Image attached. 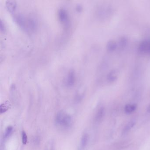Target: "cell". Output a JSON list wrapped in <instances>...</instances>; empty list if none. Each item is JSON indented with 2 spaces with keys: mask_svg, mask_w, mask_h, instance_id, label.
Instances as JSON below:
<instances>
[{
  "mask_svg": "<svg viewBox=\"0 0 150 150\" xmlns=\"http://www.w3.org/2000/svg\"><path fill=\"white\" fill-rule=\"evenodd\" d=\"M57 126L64 128H69L72 124V120L71 116L63 111L57 113L55 119Z\"/></svg>",
  "mask_w": 150,
  "mask_h": 150,
  "instance_id": "1",
  "label": "cell"
},
{
  "mask_svg": "<svg viewBox=\"0 0 150 150\" xmlns=\"http://www.w3.org/2000/svg\"><path fill=\"white\" fill-rule=\"evenodd\" d=\"M140 52L144 54H150V39H146L141 42L139 45Z\"/></svg>",
  "mask_w": 150,
  "mask_h": 150,
  "instance_id": "2",
  "label": "cell"
},
{
  "mask_svg": "<svg viewBox=\"0 0 150 150\" xmlns=\"http://www.w3.org/2000/svg\"><path fill=\"white\" fill-rule=\"evenodd\" d=\"M59 20L63 24H67L69 20V16L67 11L64 9H59L58 12Z\"/></svg>",
  "mask_w": 150,
  "mask_h": 150,
  "instance_id": "3",
  "label": "cell"
},
{
  "mask_svg": "<svg viewBox=\"0 0 150 150\" xmlns=\"http://www.w3.org/2000/svg\"><path fill=\"white\" fill-rule=\"evenodd\" d=\"M75 81V74L74 70H71L67 74L66 80V84L68 87H72L74 85Z\"/></svg>",
  "mask_w": 150,
  "mask_h": 150,
  "instance_id": "4",
  "label": "cell"
},
{
  "mask_svg": "<svg viewBox=\"0 0 150 150\" xmlns=\"http://www.w3.org/2000/svg\"><path fill=\"white\" fill-rule=\"evenodd\" d=\"M5 5L7 10L10 13H12L16 11L17 7V3L16 1H7L5 3Z\"/></svg>",
  "mask_w": 150,
  "mask_h": 150,
  "instance_id": "5",
  "label": "cell"
},
{
  "mask_svg": "<svg viewBox=\"0 0 150 150\" xmlns=\"http://www.w3.org/2000/svg\"><path fill=\"white\" fill-rule=\"evenodd\" d=\"M88 140V136L87 133H85L81 137L79 150H84L87 145Z\"/></svg>",
  "mask_w": 150,
  "mask_h": 150,
  "instance_id": "6",
  "label": "cell"
},
{
  "mask_svg": "<svg viewBox=\"0 0 150 150\" xmlns=\"http://www.w3.org/2000/svg\"><path fill=\"white\" fill-rule=\"evenodd\" d=\"M117 44L113 40H110L107 42L106 45L107 50L109 52H114L117 48Z\"/></svg>",
  "mask_w": 150,
  "mask_h": 150,
  "instance_id": "7",
  "label": "cell"
},
{
  "mask_svg": "<svg viewBox=\"0 0 150 150\" xmlns=\"http://www.w3.org/2000/svg\"><path fill=\"white\" fill-rule=\"evenodd\" d=\"M136 107H137V106L135 104H128L125 106V110L126 113L131 114L136 110Z\"/></svg>",
  "mask_w": 150,
  "mask_h": 150,
  "instance_id": "8",
  "label": "cell"
},
{
  "mask_svg": "<svg viewBox=\"0 0 150 150\" xmlns=\"http://www.w3.org/2000/svg\"><path fill=\"white\" fill-rule=\"evenodd\" d=\"M9 107H10V104L8 101H6L3 104H2L1 105V109H0L1 114H2L7 111L9 108Z\"/></svg>",
  "mask_w": 150,
  "mask_h": 150,
  "instance_id": "9",
  "label": "cell"
},
{
  "mask_svg": "<svg viewBox=\"0 0 150 150\" xmlns=\"http://www.w3.org/2000/svg\"><path fill=\"white\" fill-rule=\"evenodd\" d=\"M104 112V109L103 107L100 109L98 110V111H97V114H96V117H95L96 121L98 122V121L101 120V119H102V117H103Z\"/></svg>",
  "mask_w": 150,
  "mask_h": 150,
  "instance_id": "10",
  "label": "cell"
},
{
  "mask_svg": "<svg viewBox=\"0 0 150 150\" xmlns=\"http://www.w3.org/2000/svg\"><path fill=\"white\" fill-rule=\"evenodd\" d=\"M115 71H113L109 74L107 76V80L109 81L110 82H114L116 81L117 79V76L116 75Z\"/></svg>",
  "mask_w": 150,
  "mask_h": 150,
  "instance_id": "11",
  "label": "cell"
},
{
  "mask_svg": "<svg viewBox=\"0 0 150 150\" xmlns=\"http://www.w3.org/2000/svg\"><path fill=\"white\" fill-rule=\"evenodd\" d=\"M13 131V127L12 126H9L7 127L5 130V133L4 135V138L5 139H7L10 136L11 133Z\"/></svg>",
  "mask_w": 150,
  "mask_h": 150,
  "instance_id": "12",
  "label": "cell"
},
{
  "mask_svg": "<svg viewBox=\"0 0 150 150\" xmlns=\"http://www.w3.org/2000/svg\"><path fill=\"white\" fill-rule=\"evenodd\" d=\"M135 124V121H131L130 122H129L128 124L126 125V126L125 127V128L124 129V131H123V133H127L128 131L131 129V128H133V126H134Z\"/></svg>",
  "mask_w": 150,
  "mask_h": 150,
  "instance_id": "13",
  "label": "cell"
},
{
  "mask_svg": "<svg viewBox=\"0 0 150 150\" xmlns=\"http://www.w3.org/2000/svg\"><path fill=\"white\" fill-rule=\"evenodd\" d=\"M127 43V39L126 37H122L119 41V45L122 48H124Z\"/></svg>",
  "mask_w": 150,
  "mask_h": 150,
  "instance_id": "14",
  "label": "cell"
},
{
  "mask_svg": "<svg viewBox=\"0 0 150 150\" xmlns=\"http://www.w3.org/2000/svg\"><path fill=\"white\" fill-rule=\"evenodd\" d=\"M45 150H55V142L53 140H51L47 144Z\"/></svg>",
  "mask_w": 150,
  "mask_h": 150,
  "instance_id": "15",
  "label": "cell"
},
{
  "mask_svg": "<svg viewBox=\"0 0 150 150\" xmlns=\"http://www.w3.org/2000/svg\"><path fill=\"white\" fill-rule=\"evenodd\" d=\"M22 142L23 144H26L27 142V136L25 131H22Z\"/></svg>",
  "mask_w": 150,
  "mask_h": 150,
  "instance_id": "16",
  "label": "cell"
},
{
  "mask_svg": "<svg viewBox=\"0 0 150 150\" xmlns=\"http://www.w3.org/2000/svg\"><path fill=\"white\" fill-rule=\"evenodd\" d=\"M0 29H1V31L2 32H5L6 31L5 25L2 20L1 21V22H0Z\"/></svg>",
  "mask_w": 150,
  "mask_h": 150,
  "instance_id": "17",
  "label": "cell"
},
{
  "mask_svg": "<svg viewBox=\"0 0 150 150\" xmlns=\"http://www.w3.org/2000/svg\"><path fill=\"white\" fill-rule=\"evenodd\" d=\"M147 112H148L149 113H150V105L148 107H147Z\"/></svg>",
  "mask_w": 150,
  "mask_h": 150,
  "instance_id": "18",
  "label": "cell"
},
{
  "mask_svg": "<svg viewBox=\"0 0 150 150\" xmlns=\"http://www.w3.org/2000/svg\"><path fill=\"white\" fill-rule=\"evenodd\" d=\"M81 7H77V9H78V11H81Z\"/></svg>",
  "mask_w": 150,
  "mask_h": 150,
  "instance_id": "19",
  "label": "cell"
}]
</instances>
